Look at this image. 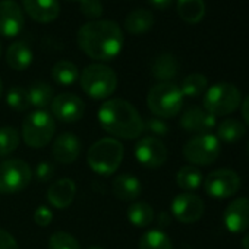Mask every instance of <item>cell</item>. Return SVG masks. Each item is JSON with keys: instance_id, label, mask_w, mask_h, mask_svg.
I'll use <instances>...</instances> for the list:
<instances>
[{"instance_id": "48", "label": "cell", "mask_w": 249, "mask_h": 249, "mask_svg": "<svg viewBox=\"0 0 249 249\" xmlns=\"http://www.w3.org/2000/svg\"><path fill=\"white\" fill-rule=\"evenodd\" d=\"M69 2H79V0H69Z\"/></svg>"}, {"instance_id": "3", "label": "cell", "mask_w": 249, "mask_h": 249, "mask_svg": "<svg viewBox=\"0 0 249 249\" xmlns=\"http://www.w3.org/2000/svg\"><path fill=\"white\" fill-rule=\"evenodd\" d=\"M123 144L116 138H101L87 151V163L92 172L101 176L113 175L122 164Z\"/></svg>"}, {"instance_id": "23", "label": "cell", "mask_w": 249, "mask_h": 249, "mask_svg": "<svg viewBox=\"0 0 249 249\" xmlns=\"http://www.w3.org/2000/svg\"><path fill=\"white\" fill-rule=\"evenodd\" d=\"M154 25V15L148 9H134L128 14L124 19V28L131 34H144L148 33Z\"/></svg>"}, {"instance_id": "28", "label": "cell", "mask_w": 249, "mask_h": 249, "mask_svg": "<svg viewBox=\"0 0 249 249\" xmlns=\"http://www.w3.org/2000/svg\"><path fill=\"white\" fill-rule=\"evenodd\" d=\"M52 78L65 87H69L75 84L79 79V71L78 66L69 60H59L52 68Z\"/></svg>"}, {"instance_id": "24", "label": "cell", "mask_w": 249, "mask_h": 249, "mask_svg": "<svg viewBox=\"0 0 249 249\" xmlns=\"http://www.w3.org/2000/svg\"><path fill=\"white\" fill-rule=\"evenodd\" d=\"M246 134L245 124L239 119H224L217 126V140L224 144H236Z\"/></svg>"}, {"instance_id": "26", "label": "cell", "mask_w": 249, "mask_h": 249, "mask_svg": "<svg viewBox=\"0 0 249 249\" xmlns=\"http://www.w3.org/2000/svg\"><path fill=\"white\" fill-rule=\"evenodd\" d=\"M178 14L188 24H198L205 17L204 0H178Z\"/></svg>"}, {"instance_id": "8", "label": "cell", "mask_w": 249, "mask_h": 249, "mask_svg": "<svg viewBox=\"0 0 249 249\" xmlns=\"http://www.w3.org/2000/svg\"><path fill=\"white\" fill-rule=\"evenodd\" d=\"M33 179L30 164L19 159H11L0 163V192L17 194L24 191Z\"/></svg>"}, {"instance_id": "12", "label": "cell", "mask_w": 249, "mask_h": 249, "mask_svg": "<svg viewBox=\"0 0 249 249\" xmlns=\"http://www.w3.org/2000/svg\"><path fill=\"white\" fill-rule=\"evenodd\" d=\"M52 116L63 123H75L82 119L85 111L84 101L72 92H62L56 95L50 104Z\"/></svg>"}, {"instance_id": "25", "label": "cell", "mask_w": 249, "mask_h": 249, "mask_svg": "<svg viewBox=\"0 0 249 249\" xmlns=\"http://www.w3.org/2000/svg\"><path fill=\"white\" fill-rule=\"evenodd\" d=\"M128 220L135 227H148L154 221V210L145 201H134L128 207Z\"/></svg>"}, {"instance_id": "20", "label": "cell", "mask_w": 249, "mask_h": 249, "mask_svg": "<svg viewBox=\"0 0 249 249\" xmlns=\"http://www.w3.org/2000/svg\"><path fill=\"white\" fill-rule=\"evenodd\" d=\"M111 191L117 199L123 202H131V201L134 202L140 198L142 192V183L135 175L123 173L113 179Z\"/></svg>"}, {"instance_id": "34", "label": "cell", "mask_w": 249, "mask_h": 249, "mask_svg": "<svg viewBox=\"0 0 249 249\" xmlns=\"http://www.w3.org/2000/svg\"><path fill=\"white\" fill-rule=\"evenodd\" d=\"M49 249H81V245L71 233L54 231L49 239Z\"/></svg>"}, {"instance_id": "27", "label": "cell", "mask_w": 249, "mask_h": 249, "mask_svg": "<svg viewBox=\"0 0 249 249\" xmlns=\"http://www.w3.org/2000/svg\"><path fill=\"white\" fill-rule=\"evenodd\" d=\"M27 91H28L30 106L36 107L37 110H44L47 106L52 104V101L54 98L53 88L43 81L34 82Z\"/></svg>"}, {"instance_id": "9", "label": "cell", "mask_w": 249, "mask_h": 249, "mask_svg": "<svg viewBox=\"0 0 249 249\" xmlns=\"http://www.w3.org/2000/svg\"><path fill=\"white\" fill-rule=\"evenodd\" d=\"M220 141L213 134L196 135L183 145V157L192 166L213 164L220 156Z\"/></svg>"}, {"instance_id": "46", "label": "cell", "mask_w": 249, "mask_h": 249, "mask_svg": "<svg viewBox=\"0 0 249 249\" xmlns=\"http://www.w3.org/2000/svg\"><path fill=\"white\" fill-rule=\"evenodd\" d=\"M0 56H2V43H0Z\"/></svg>"}, {"instance_id": "16", "label": "cell", "mask_w": 249, "mask_h": 249, "mask_svg": "<svg viewBox=\"0 0 249 249\" xmlns=\"http://www.w3.org/2000/svg\"><path fill=\"white\" fill-rule=\"evenodd\" d=\"M223 223L231 233H243L249 229V199L237 198L231 201L223 214Z\"/></svg>"}, {"instance_id": "4", "label": "cell", "mask_w": 249, "mask_h": 249, "mask_svg": "<svg viewBox=\"0 0 249 249\" xmlns=\"http://www.w3.org/2000/svg\"><path fill=\"white\" fill-rule=\"evenodd\" d=\"M82 91L94 100H106L117 88L116 72L104 63L88 65L79 75Z\"/></svg>"}, {"instance_id": "1", "label": "cell", "mask_w": 249, "mask_h": 249, "mask_svg": "<svg viewBox=\"0 0 249 249\" xmlns=\"http://www.w3.org/2000/svg\"><path fill=\"white\" fill-rule=\"evenodd\" d=\"M120 27L108 19H95L84 24L76 34L79 49L91 59L107 62L114 59L123 47Z\"/></svg>"}, {"instance_id": "39", "label": "cell", "mask_w": 249, "mask_h": 249, "mask_svg": "<svg viewBox=\"0 0 249 249\" xmlns=\"http://www.w3.org/2000/svg\"><path fill=\"white\" fill-rule=\"evenodd\" d=\"M0 249H19L17 239L5 229H0Z\"/></svg>"}, {"instance_id": "42", "label": "cell", "mask_w": 249, "mask_h": 249, "mask_svg": "<svg viewBox=\"0 0 249 249\" xmlns=\"http://www.w3.org/2000/svg\"><path fill=\"white\" fill-rule=\"evenodd\" d=\"M242 117L246 122V124H249V95H246L242 101Z\"/></svg>"}, {"instance_id": "40", "label": "cell", "mask_w": 249, "mask_h": 249, "mask_svg": "<svg viewBox=\"0 0 249 249\" xmlns=\"http://www.w3.org/2000/svg\"><path fill=\"white\" fill-rule=\"evenodd\" d=\"M172 2H173V0H148V3H150L153 8L160 9V11L167 9V8L172 5Z\"/></svg>"}, {"instance_id": "22", "label": "cell", "mask_w": 249, "mask_h": 249, "mask_svg": "<svg viewBox=\"0 0 249 249\" xmlns=\"http://www.w3.org/2000/svg\"><path fill=\"white\" fill-rule=\"evenodd\" d=\"M151 72L160 82H170L179 72V63L172 53H161L154 59Z\"/></svg>"}, {"instance_id": "17", "label": "cell", "mask_w": 249, "mask_h": 249, "mask_svg": "<svg viewBox=\"0 0 249 249\" xmlns=\"http://www.w3.org/2000/svg\"><path fill=\"white\" fill-rule=\"evenodd\" d=\"M81 151H82V145H81L79 138L71 132L60 134L52 145L53 159L57 163L65 164V166L75 163L78 157L81 156Z\"/></svg>"}, {"instance_id": "15", "label": "cell", "mask_w": 249, "mask_h": 249, "mask_svg": "<svg viewBox=\"0 0 249 249\" xmlns=\"http://www.w3.org/2000/svg\"><path fill=\"white\" fill-rule=\"evenodd\" d=\"M180 126L186 132L204 135V134H210V131H213L217 126V122L215 117L211 113H208L205 108L198 106H191L183 111L180 117Z\"/></svg>"}, {"instance_id": "5", "label": "cell", "mask_w": 249, "mask_h": 249, "mask_svg": "<svg viewBox=\"0 0 249 249\" xmlns=\"http://www.w3.org/2000/svg\"><path fill=\"white\" fill-rule=\"evenodd\" d=\"M147 104L154 116L170 119L180 113L183 107V94L180 87L173 82H159L150 89Z\"/></svg>"}, {"instance_id": "43", "label": "cell", "mask_w": 249, "mask_h": 249, "mask_svg": "<svg viewBox=\"0 0 249 249\" xmlns=\"http://www.w3.org/2000/svg\"><path fill=\"white\" fill-rule=\"evenodd\" d=\"M240 243H242V248L243 249H249V231L242 237V242Z\"/></svg>"}, {"instance_id": "36", "label": "cell", "mask_w": 249, "mask_h": 249, "mask_svg": "<svg viewBox=\"0 0 249 249\" xmlns=\"http://www.w3.org/2000/svg\"><path fill=\"white\" fill-rule=\"evenodd\" d=\"M81 12L91 21L100 19L103 15V3L101 0H79Z\"/></svg>"}, {"instance_id": "2", "label": "cell", "mask_w": 249, "mask_h": 249, "mask_svg": "<svg viewBox=\"0 0 249 249\" xmlns=\"http://www.w3.org/2000/svg\"><path fill=\"white\" fill-rule=\"evenodd\" d=\"M98 122L107 134L122 140H135L144 132V120L140 111L123 98L104 101L98 110Z\"/></svg>"}, {"instance_id": "30", "label": "cell", "mask_w": 249, "mask_h": 249, "mask_svg": "<svg viewBox=\"0 0 249 249\" xmlns=\"http://www.w3.org/2000/svg\"><path fill=\"white\" fill-rule=\"evenodd\" d=\"M140 249H173L170 237L160 229L148 230L138 242Z\"/></svg>"}, {"instance_id": "47", "label": "cell", "mask_w": 249, "mask_h": 249, "mask_svg": "<svg viewBox=\"0 0 249 249\" xmlns=\"http://www.w3.org/2000/svg\"><path fill=\"white\" fill-rule=\"evenodd\" d=\"M246 151H248V156H249V144H248V148H246Z\"/></svg>"}, {"instance_id": "21", "label": "cell", "mask_w": 249, "mask_h": 249, "mask_svg": "<svg viewBox=\"0 0 249 249\" xmlns=\"http://www.w3.org/2000/svg\"><path fill=\"white\" fill-rule=\"evenodd\" d=\"M33 50L24 41H15L6 52V62L15 71H25L33 63Z\"/></svg>"}, {"instance_id": "13", "label": "cell", "mask_w": 249, "mask_h": 249, "mask_svg": "<svg viewBox=\"0 0 249 249\" xmlns=\"http://www.w3.org/2000/svg\"><path fill=\"white\" fill-rule=\"evenodd\" d=\"M204 210V201L192 192L179 194L172 201V214L183 224H192L198 221L202 217Z\"/></svg>"}, {"instance_id": "11", "label": "cell", "mask_w": 249, "mask_h": 249, "mask_svg": "<svg viewBox=\"0 0 249 249\" xmlns=\"http://www.w3.org/2000/svg\"><path fill=\"white\" fill-rule=\"evenodd\" d=\"M167 147L156 137L141 138L135 144V157L145 169H159L167 161Z\"/></svg>"}, {"instance_id": "35", "label": "cell", "mask_w": 249, "mask_h": 249, "mask_svg": "<svg viewBox=\"0 0 249 249\" xmlns=\"http://www.w3.org/2000/svg\"><path fill=\"white\" fill-rule=\"evenodd\" d=\"M144 131H148L154 137H166L169 134V124L163 119L154 116L144 122Z\"/></svg>"}, {"instance_id": "32", "label": "cell", "mask_w": 249, "mask_h": 249, "mask_svg": "<svg viewBox=\"0 0 249 249\" xmlns=\"http://www.w3.org/2000/svg\"><path fill=\"white\" fill-rule=\"evenodd\" d=\"M21 142V135L17 128L5 126L0 128V157L9 156L14 153Z\"/></svg>"}, {"instance_id": "19", "label": "cell", "mask_w": 249, "mask_h": 249, "mask_svg": "<svg viewBox=\"0 0 249 249\" xmlns=\"http://www.w3.org/2000/svg\"><path fill=\"white\" fill-rule=\"evenodd\" d=\"M75 194H76V185L72 179H59L54 183H52V186L47 189V201L52 207L63 210L68 208L73 199H75Z\"/></svg>"}, {"instance_id": "44", "label": "cell", "mask_w": 249, "mask_h": 249, "mask_svg": "<svg viewBox=\"0 0 249 249\" xmlns=\"http://www.w3.org/2000/svg\"><path fill=\"white\" fill-rule=\"evenodd\" d=\"M2 94H3V82L0 79V98H2Z\"/></svg>"}, {"instance_id": "6", "label": "cell", "mask_w": 249, "mask_h": 249, "mask_svg": "<svg viewBox=\"0 0 249 249\" xmlns=\"http://www.w3.org/2000/svg\"><path fill=\"white\" fill-rule=\"evenodd\" d=\"M22 140L31 148L47 147L56 134V120L46 110L30 113L22 122Z\"/></svg>"}, {"instance_id": "37", "label": "cell", "mask_w": 249, "mask_h": 249, "mask_svg": "<svg viewBox=\"0 0 249 249\" xmlns=\"http://www.w3.org/2000/svg\"><path fill=\"white\" fill-rule=\"evenodd\" d=\"M54 173H56V169H54V166L52 164V163H49V161H41L37 167H36V179L38 180V182H43V183H46V182H49V180H52L53 178H54Z\"/></svg>"}, {"instance_id": "38", "label": "cell", "mask_w": 249, "mask_h": 249, "mask_svg": "<svg viewBox=\"0 0 249 249\" xmlns=\"http://www.w3.org/2000/svg\"><path fill=\"white\" fill-rule=\"evenodd\" d=\"M34 221L41 226V227H46L49 226L52 221H53V211L46 207V205H40L36 211H34Z\"/></svg>"}, {"instance_id": "41", "label": "cell", "mask_w": 249, "mask_h": 249, "mask_svg": "<svg viewBox=\"0 0 249 249\" xmlns=\"http://www.w3.org/2000/svg\"><path fill=\"white\" fill-rule=\"evenodd\" d=\"M157 223H159V226H160V227H167V226L172 223V217H170V214H169V213H166V211L159 213V215H157Z\"/></svg>"}, {"instance_id": "31", "label": "cell", "mask_w": 249, "mask_h": 249, "mask_svg": "<svg viewBox=\"0 0 249 249\" xmlns=\"http://www.w3.org/2000/svg\"><path fill=\"white\" fill-rule=\"evenodd\" d=\"M208 88V79L205 75L202 73H191L188 75L182 85H180V91L183 94V97H199L202 95Z\"/></svg>"}, {"instance_id": "45", "label": "cell", "mask_w": 249, "mask_h": 249, "mask_svg": "<svg viewBox=\"0 0 249 249\" xmlns=\"http://www.w3.org/2000/svg\"><path fill=\"white\" fill-rule=\"evenodd\" d=\"M88 249H104V248H101V246H89Z\"/></svg>"}, {"instance_id": "7", "label": "cell", "mask_w": 249, "mask_h": 249, "mask_svg": "<svg viewBox=\"0 0 249 249\" xmlns=\"http://www.w3.org/2000/svg\"><path fill=\"white\" fill-rule=\"evenodd\" d=\"M240 103V91L234 84L230 82H217L207 88L204 95V108L214 117L227 116L236 111Z\"/></svg>"}, {"instance_id": "14", "label": "cell", "mask_w": 249, "mask_h": 249, "mask_svg": "<svg viewBox=\"0 0 249 249\" xmlns=\"http://www.w3.org/2000/svg\"><path fill=\"white\" fill-rule=\"evenodd\" d=\"M24 11L15 0H0V36L15 37L24 28Z\"/></svg>"}, {"instance_id": "10", "label": "cell", "mask_w": 249, "mask_h": 249, "mask_svg": "<svg viewBox=\"0 0 249 249\" xmlns=\"http://www.w3.org/2000/svg\"><path fill=\"white\" fill-rule=\"evenodd\" d=\"M240 188V178L234 170L218 169L207 175L204 179V191L215 199L233 196Z\"/></svg>"}, {"instance_id": "18", "label": "cell", "mask_w": 249, "mask_h": 249, "mask_svg": "<svg viewBox=\"0 0 249 249\" xmlns=\"http://www.w3.org/2000/svg\"><path fill=\"white\" fill-rule=\"evenodd\" d=\"M22 6L34 21L41 24L53 22L60 14L59 0H22Z\"/></svg>"}, {"instance_id": "29", "label": "cell", "mask_w": 249, "mask_h": 249, "mask_svg": "<svg viewBox=\"0 0 249 249\" xmlns=\"http://www.w3.org/2000/svg\"><path fill=\"white\" fill-rule=\"evenodd\" d=\"M204 176L196 166H183L176 173V183L185 192L196 191L202 185Z\"/></svg>"}, {"instance_id": "33", "label": "cell", "mask_w": 249, "mask_h": 249, "mask_svg": "<svg viewBox=\"0 0 249 249\" xmlns=\"http://www.w3.org/2000/svg\"><path fill=\"white\" fill-rule=\"evenodd\" d=\"M6 101H8V106L15 111H25V110H28L31 107L30 106V98H28V91L25 88L19 87V85L12 87L8 91Z\"/></svg>"}]
</instances>
